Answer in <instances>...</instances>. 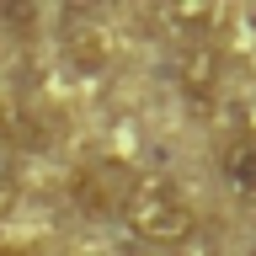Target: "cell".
I'll return each mask as SVG.
<instances>
[{"mask_svg": "<svg viewBox=\"0 0 256 256\" xmlns=\"http://www.w3.org/2000/svg\"><path fill=\"white\" fill-rule=\"evenodd\" d=\"M123 219L134 224V235L150 240V246H187L192 230H198V214L171 182H139L134 198H128Z\"/></svg>", "mask_w": 256, "mask_h": 256, "instance_id": "cell-1", "label": "cell"}, {"mask_svg": "<svg viewBox=\"0 0 256 256\" xmlns=\"http://www.w3.org/2000/svg\"><path fill=\"white\" fill-rule=\"evenodd\" d=\"M134 176H123L118 166H91V171H80L75 182H70V192H75V203L86 208V214H118V208H128V198H134Z\"/></svg>", "mask_w": 256, "mask_h": 256, "instance_id": "cell-2", "label": "cell"}, {"mask_svg": "<svg viewBox=\"0 0 256 256\" xmlns=\"http://www.w3.org/2000/svg\"><path fill=\"white\" fill-rule=\"evenodd\" d=\"M176 86L192 96V102H208L214 86H219V48L208 38H192V43L176 48Z\"/></svg>", "mask_w": 256, "mask_h": 256, "instance_id": "cell-3", "label": "cell"}, {"mask_svg": "<svg viewBox=\"0 0 256 256\" xmlns=\"http://www.w3.org/2000/svg\"><path fill=\"white\" fill-rule=\"evenodd\" d=\"M224 176H230V187L246 192V198H256V144H235L230 155H224Z\"/></svg>", "mask_w": 256, "mask_h": 256, "instance_id": "cell-4", "label": "cell"}, {"mask_svg": "<svg viewBox=\"0 0 256 256\" xmlns=\"http://www.w3.org/2000/svg\"><path fill=\"white\" fill-rule=\"evenodd\" d=\"M16 198V182H11V150H6V139H0V214L11 208Z\"/></svg>", "mask_w": 256, "mask_h": 256, "instance_id": "cell-5", "label": "cell"}, {"mask_svg": "<svg viewBox=\"0 0 256 256\" xmlns=\"http://www.w3.org/2000/svg\"><path fill=\"white\" fill-rule=\"evenodd\" d=\"M0 256H22V251H0Z\"/></svg>", "mask_w": 256, "mask_h": 256, "instance_id": "cell-6", "label": "cell"}]
</instances>
